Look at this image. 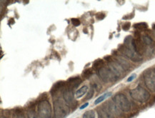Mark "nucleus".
Segmentation results:
<instances>
[{"label":"nucleus","instance_id":"6ab92c4d","mask_svg":"<svg viewBox=\"0 0 155 118\" xmlns=\"http://www.w3.org/2000/svg\"><path fill=\"white\" fill-rule=\"evenodd\" d=\"M27 118H38L37 115L33 109H29L27 111Z\"/></svg>","mask_w":155,"mask_h":118},{"label":"nucleus","instance_id":"a211bd4d","mask_svg":"<svg viewBox=\"0 0 155 118\" xmlns=\"http://www.w3.org/2000/svg\"><path fill=\"white\" fill-rule=\"evenodd\" d=\"M82 118H95V113L93 110L87 111L83 115Z\"/></svg>","mask_w":155,"mask_h":118},{"label":"nucleus","instance_id":"393cba45","mask_svg":"<svg viewBox=\"0 0 155 118\" xmlns=\"http://www.w3.org/2000/svg\"><path fill=\"white\" fill-rule=\"evenodd\" d=\"M94 89H91V90L89 91V93L88 95H87L86 99H90V98H92V96L94 95Z\"/></svg>","mask_w":155,"mask_h":118},{"label":"nucleus","instance_id":"bb28decb","mask_svg":"<svg viewBox=\"0 0 155 118\" xmlns=\"http://www.w3.org/2000/svg\"><path fill=\"white\" fill-rule=\"evenodd\" d=\"M89 105V103H85L84 105H83L82 106H81V107H80V110H83V109H84L85 107H87V106Z\"/></svg>","mask_w":155,"mask_h":118},{"label":"nucleus","instance_id":"0eeeda50","mask_svg":"<svg viewBox=\"0 0 155 118\" xmlns=\"http://www.w3.org/2000/svg\"><path fill=\"white\" fill-rule=\"evenodd\" d=\"M120 51L124 56H126L128 58H130L131 60L134 62H140L142 59L141 56L138 55L134 50L132 49L127 47L125 45H122L120 47Z\"/></svg>","mask_w":155,"mask_h":118},{"label":"nucleus","instance_id":"412c9836","mask_svg":"<svg viewBox=\"0 0 155 118\" xmlns=\"http://www.w3.org/2000/svg\"><path fill=\"white\" fill-rule=\"evenodd\" d=\"M71 23H72V25L75 26V27H78V26L80 25V21L78 19H76V18H73V19H71Z\"/></svg>","mask_w":155,"mask_h":118},{"label":"nucleus","instance_id":"4468645a","mask_svg":"<svg viewBox=\"0 0 155 118\" xmlns=\"http://www.w3.org/2000/svg\"><path fill=\"white\" fill-rule=\"evenodd\" d=\"M88 89H89V88L87 85L81 87L80 89H79L77 91L76 97L77 98H80V97H82L83 95H84L85 94L87 93V91H88Z\"/></svg>","mask_w":155,"mask_h":118},{"label":"nucleus","instance_id":"ddd939ff","mask_svg":"<svg viewBox=\"0 0 155 118\" xmlns=\"http://www.w3.org/2000/svg\"><path fill=\"white\" fill-rule=\"evenodd\" d=\"M104 67V61L102 59H97L96 61L93 63L92 65V69H94L96 71H99L101 68Z\"/></svg>","mask_w":155,"mask_h":118},{"label":"nucleus","instance_id":"a878e982","mask_svg":"<svg viewBox=\"0 0 155 118\" xmlns=\"http://www.w3.org/2000/svg\"><path fill=\"white\" fill-rule=\"evenodd\" d=\"M136 77H137V75H135V74H133L132 75H131L130 77L128 78V79H127V82H128V83H130V82H132L133 79H134L135 78H136Z\"/></svg>","mask_w":155,"mask_h":118},{"label":"nucleus","instance_id":"f03ea898","mask_svg":"<svg viewBox=\"0 0 155 118\" xmlns=\"http://www.w3.org/2000/svg\"><path fill=\"white\" fill-rule=\"evenodd\" d=\"M99 77L100 79L104 82V83H112V82L116 81L118 79L119 76L117 74L113 71L110 67H103L97 71Z\"/></svg>","mask_w":155,"mask_h":118},{"label":"nucleus","instance_id":"dca6fc26","mask_svg":"<svg viewBox=\"0 0 155 118\" xmlns=\"http://www.w3.org/2000/svg\"><path fill=\"white\" fill-rule=\"evenodd\" d=\"M92 69H91V68H87V69H84V70L83 71L82 75H82V77L84 78V79H89V78L92 77Z\"/></svg>","mask_w":155,"mask_h":118},{"label":"nucleus","instance_id":"1a4fd4ad","mask_svg":"<svg viewBox=\"0 0 155 118\" xmlns=\"http://www.w3.org/2000/svg\"><path fill=\"white\" fill-rule=\"evenodd\" d=\"M82 83V80L79 77H74L69 78L68 81L67 82V87L70 88L71 89H76L81 85V83Z\"/></svg>","mask_w":155,"mask_h":118},{"label":"nucleus","instance_id":"aec40b11","mask_svg":"<svg viewBox=\"0 0 155 118\" xmlns=\"http://www.w3.org/2000/svg\"><path fill=\"white\" fill-rule=\"evenodd\" d=\"M142 41L144 42L145 45H149V46H150L153 42L152 39H151L150 37H148V36H144V37H143Z\"/></svg>","mask_w":155,"mask_h":118},{"label":"nucleus","instance_id":"9b49d317","mask_svg":"<svg viewBox=\"0 0 155 118\" xmlns=\"http://www.w3.org/2000/svg\"><path fill=\"white\" fill-rule=\"evenodd\" d=\"M99 113L103 118H114L112 110L109 108H102L99 110Z\"/></svg>","mask_w":155,"mask_h":118},{"label":"nucleus","instance_id":"f257e3e1","mask_svg":"<svg viewBox=\"0 0 155 118\" xmlns=\"http://www.w3.org/2000/svg\"><path fill=\"white\" fill-rule=\"evenodd\" d=\"M130 96L134 100L140 103H145L150 99V94L144 87L138 86L130 92Z\"/></svg>","mask_w":155,"mask_h":118},{"label":"nucleus","instance_id":"5701e85b","mask_svg":"<svg viewBox=\"0 0 155 118\" xmlns=\"http://www.w3.org/2000/svg\"><path fill=\"white\" fill-rule=\"evenodd\" d=\"M104 17H105V15H104V14L101 13V12L97 13V15H96L97 19H99V20H101V19H104Z\"/></svg>","mask_w":155,"mask_h":118},{"label":"nucleus","instance_id":"f3484780","mask_svg":"<svg viewBox=\"0 0 155 118\" xmlns=\"http://www.w3.org/2000/svg\"><path fill=\"white\" fill-rule=\"evenodd\" d=\"M134 27L137 29H140V30H144V29H147L148 26L147 25V23L140 22V23L135 24L134 25Z\"/></svg>","mask_w":155,"mask_h":118},{"label":"nucleus","instance_id":"9d476101","mask_svg":"<svg viewBox=\"0 0 155 118\" xmlns=\"http://www.w3.org/2000/svg\"><path fill=\"white\" fill-rule=\"evenodd\" d=\"M73 89H70V88L67 87L66 89H64L63 93V97L64 101L67 103L70 104L72 103L73 98H74V94H73Z\"/></svg>","mask_w":155,"mask_h":118},{"label":"nucleus","instance_id":"423d86ee","mask_svg":"<svg viewBox=\"0 0 155 118\" xmlns=\"http://www.w3.org/2000/svg\"><path fill=\"white\" fill-rule=\"evenodd\" d=\"M145 85L150 91L155 92V72L152 69H148L144 73Z\"/></svg>","mask_w":155,"mask_h":118},{"label":"nucleus","instance_id":"4be33fe9","mask_svg":"<svg viewBox=\"0 0 155 118\" xmlns=\"http://www.w3.org/2000/svg\"><path fill=\"white\" fill-rule=\"evenodd\" d=\"M13 118H26V117L22 113H21V112H17V113H15V115L13 116Z\"/></svg>","mask_w":155,"mask_h":118},{"label":"nucleus","instance_id":"b1692460","mask_svg":"<svg viewBox=\"0 0 155 118\" xmlns=\"http://www.w3.org/2000/svg\"><path fill=\"white\" fill-rule=\"evenodd\" d=\"M122 28H123V29H124V30L127 31L130 28V22H126L125 24H124V25H123V26H122Z\"/></svg>","mask_w":155,"mask_h":118},{"label":"nucleus","instance_id":"6e6552de","mask_svg":"<svg viewBox=\"0 0 155 118\" xmlns=\"http://www.w3.org/2000/svg\"><path fill=\"white\" fill-rule=\"evenodd\" d=\"M133 45H134V50L140 56L144 55L146 52V45L144 43V42L141 40L140 37L137 36L133 40Z\"/></svg>","mask_w":155,"mask_h":118},{"label":"nucleus","instance_id":"39448f33","mask_svg":"<svg viewBox=\"0 0 155 118\" xmlns=\"http://www.w3.org/2000/svg\"><path fill=\"white\" fill-rule=\"evenodd\" d=\"M115 105L123 112H129L131 109V104L127 97L123 94H118L114 97Z\"/></svg>","mask_w":155,"mask_h":118},{"label":"nucleus","instance_id":"20e7f679","mask_svg":"<svg viewBox=\"0 0 155 118\" xmlns=\"http://www.w3.org/2000/svg\"><path fill=\"white\" fill-rule=\"evenodd\" d=\"M37 117L51 118V107L48 100L44 99L39 103L37 107Z\"/></svg>","mask_w":155,"mask_h":118},{"label":"nucleus","instance_id":"2eb2a0df","mask_svg":"<svg viewBox=\"0 0 155 118\" xmlns=\"http://www.w3.org/2000/svg\"><path fill=\"white\" fill-rule=\"evenodd\" d=\"M111 95H112V93H110V92H109V93H107L104 94V95H101L100 97H99L96 99V100H95L94 104H95V105H98V104L102 103L103 101L105 100V99H106L107 98H108L109 97H110Z\"/></svg>","mask_w":155,"mask_h":118},{"label":"nucleus","instance_id":"7ed1b4c3","mask_svg":"<svg viewBox=\"0 0 155 118\" xmlns=\"http://www.w3.org/2000/svg\"><path fill=\"white\" fill-rule=\"evenodd\" d=\"M54 112L55 118H64L69 113V108L61 99L54 102Z\"/></svg>","mask_w":155,"mask_h":118},{"label":"nucleus","instance_id":"cd10ccee","mask_svg":"<svg viewBox=\"0 0 155 118\" xmlns=\"http://www.w3.org/2000/svg\"><path fill=\"white\" fill-rule=\"evenodd\" d=\"M1 118H6V117H1Z\"/></svg>","mask_w":155,"mask_h":118},{"label":"nucleus","instance_id":"f8f14e48","mask_svg":"<svg viewBox=\"0 0 155 118\" xmlns=\"http://www.w3.org/2000/svg\"><path fill=\"white\" fill-rule=\"evenodd\" d=\"M64 81H59V82H57V83H55L53 87L51 88V93L52 94H56L58 93V92L61 89H62V87H64Z\"/></svg>","mask_w":155,"mask_h":118}]
</instances>
